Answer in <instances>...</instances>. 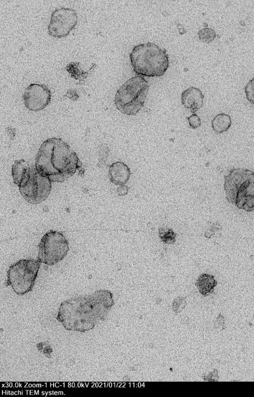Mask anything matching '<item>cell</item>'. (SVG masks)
Masks as SVG:
<instances>
[{
    "instance_id": "10",
    "label": "cell",
    "mask_w": 254,
    "mask_h": 397,
    "mask_svg": "<svg viewBox=\"0 0 254 397\" xmlns=\"http://www.w3.org/2000/svg\"><path fill=\"white\" fill-rule=\"evenodd\" d=\"M51 92L44 84L31 83L25 89L22 96L24 104L29 110L39 111L51 102Z\"/></svg>"
},
{
    "instance_id": "14",
    "label": "cell",
    "mask_w": 254,
    "mask_h": 397,
    "mask_svg": "<svg viewBox=\"0 0 254 397\" xmlns=\"http://www.w3.org/2000/svg\"><path fill=\"white\" fill-rule=\"evenodd\" d=\"M96 65V64L93 63L90 69L88 71L85 72L80 68L79 62H72L66 66L65 69L69 74L71 78L78 80V84H82L84 83L90 72L94 69Z\"/></svg>"
},
{
    "instance_id": "5",
    "label": "cell",
    "mask_w": 254,
    "mask_h": 397,
    "mask_svg": "<svg viewBox=\"0 0 254 397\" xmlns=\"http://www.w3.org/2000/svg\"><path fill=\"white\" fill-rule=\"evenodd\" d=\"M148 90V82L143 77L136 76L130 78L116 92V108L124 114L136 115L144 106Z\"/></svg>"
},
{
    "instance_id": "21",
    "label": "cell",
    "mask_w": 254,
    "mask_h": 397,
    "mask_svg": "<svg viewBox=\"0 0 254 397\" xmlns=\"http://www.w3.org/2000/svg\"><path fill=\"white\" fill-rule=\"evenodd\" d=\"M190 128L192 129H196L201 125L200 118L196 114H192L190 116L187 117Z\"/></svg>"
},
{
    "instance_id": "17",
    "label": "cell",
    "mask_w": 254,
    "mask_h": 397,
    "mask_svg": "<svg viewBox=\"0 0 254 397\" xmlns=\"http://www.w3.org/2000/svg\"><path fill=\"white\" fill-rule=\"evenodd\" d=\"M177 233L172 229L160 228L159 229V237L162 242L168 244H173L176 241Z\"/></svg>"
},
{
    "instance_id": "7",
    "label": "cell",
    "mask_w": 254,
    "mask_h": 397,
    "mask_svg": "<svg viewBox=\"0 0 254 397\" xmlns=\"http://www.w3.org/2000/svg\"><path fill=\"white\" fill-rule=\"evenodd\" d=\"M52 182L34 165L30 166L18 186L23 198L29 203L38 204L45 201L52 190Z\"/></svg>"
},
{
    "instance_id": "4",
    "label": "cell",
    "mask_w": 254,
    "mask_h": 397,
    "mask_svg": "<svg viewBox=\"0 0 254 397\" xmlns=\"http://www.w3.org/2000/svg\"><path fill=\"white\" fill-rule=\"evenodd\" d=\"M129 58L133 70L138 75L160 77L169 67V57L166 51L151 42L134 46Z\"/></svg>"
},
{
    "instance_id": "11",
    "label": "cell",
    "mask_w": 254,
    "mask_h": 397,
    "mask_svg": "<svg viewBox=\"0 0 254 397\" xmlns=\"http://www.w3.org/2000/svg\"><path fill=\"white\" fill-rule=\"evenodd\" d=\"M204 97L198 88L191 86L182 92L181 103L186 108L194 114L202 107Z\"/></svg>"
},
{
    "instance_id": "15",
    "label": "cell",
    "mask_w": 254,
    "mask_h": 397,
    "mask_svg": "<svg viewBox=\"0 0 254 397\" xmlns=\"http://www.w3.org/2000/svg\"><path fill=\"white\" fill-rule=\"evenodd\" d=\"M232 124L231 118L229 115L224 113L217 114L211 121V127L217 134H222L227 132Z\"/></svg>"
},
{
    "instance_id": "2",
    "label": "cell",
    "mask_w": 254,
    "mask_h": 397,
    "mask_svg": "<svg viewBox=\"0 0 254 397\" xmlns=\"http://www.w3.org/2000/svg\"><path fill=\"white\" fill-rule=\"evenodd\" d=\"M37 170L51 182H62L81 171L75 151L62 138H50L41 145L35 158Z\"/></svg>"
},
{
    "instance_id": "8",
    "label": "cell",
    "mask_w": 254,
    "mask_h": 397,
    "mask_svg": "<svg viewBox=\"0 0 254 397\" xmlns=\"http://www.w3.org/2000/svg\"><path fill=\"white\" fill-rule=\"evenodd\" d=\"M69 250V243L60 232L50 230L41 238L37 259L41 263L53 266L62 261Z\"/></svg>"
},
{
    "instance_id": "6",
    "label": "cell",
    "mask_w": 254,
    "mask_h": 397,
    "mask_svg": "<svg viewBox=\"0 0 254 397\" xmlns=\"http://www.w3.org/2000/svg\"><path fill=\"white\" fill-rule=\"evenodd\" d=\"M41 263L38 259H22L12 264L7 272L6 285L11 286L13 291L19 296L31 291Z\"/></svg>"
},
{
    "instance_id": "1",
    "label": "cell",
    "mask_w": 254,
    "mask_h": 397,
    "mask_svg": "<svg viewBox=\"0 0 254 397\" xmlns=\"http://www.w3.org/2000/svg\"><path fill=\"white\" fill-rule=\"evenodd\" d=\"M114 305L112 293L101 289L64 301L56 318L66 330L85 332L104 320Z\"/></svg>"
},
{
    "instance_id": "13",
    "label": "cell",
    "mask_w": 254,
    "mask_h": 397,
    "mask_svg": "<svg viewBox=\"0 0 254 397\" xmlns=\"http://www.w3.org/2000/svg\"><path fill=\"white\" fill-rule=\"evenodd\" d=\"M217 285V281L214 276L209 273H203L199 275L195 285L199 293L204 297L212 293Z\"/></svg>"
},
{
    "instance_id": "18",
    "label": "cell",
    "mask_w": 254,
    "mask_h": 397,
    "mask_svg": "<svg viewBox=\"0 0 254 397\" xmlns=\"http://www.w3.org/2000/svg\"><path fill=\"white\" fill-rule=\"evenodd\" d=\"M197 35L199 39L202 42L210 43L215 39L216 34L214 30L211 28H204L200 30Z\"/></svg>"
},
{
    "instance_id": "22",
    "label": "cell",
    "mask_w": 254,
    "mask_h": 397,
    "mask_svg": "<svg viewBox=\"0 0 254 397\" xmlns=\"http://www.w3.org/2000/svg\"><path fill=\"white\" fill-rule=\"evenodd\" d=\"M129 188L127 185H120L117 188V193L120 196H124L127 194Z\"/></svg>"
},
{
    "instance_id": "19",
    "label": "cell",
    "mask_w": 254,
    "mask_h": 397,
    "mask_svg": "<svg viewBox=\"0 0 254 397\" xmlns=\"http://www.w3.org/2000/svg\"><path fill=\"white\" fill-rule=\"evenodd\" d=\"M245 92L248 101L254 104V78L250 80L245 86Z\"/></svg>"
},
{
    "instance_id": "12",
    "label": "cell",
    "mask_w": 254,
    "mask_h": 397,
    "mask_svg": "<svg viewBox=\"0 0 254 397\" xmlns=\"http://www.w3.org/2000/svg\"><path fill=\"white\" fill-rule=\"evenodd\" d=\"M108 176L113 184L119 186L126 185L130 179L131 171L126 163L116 161L110 165Z\"/></svg>"
},
{
    "instance_id": "16",
    "label": "cell",
    "mask_w": 254,
    "mask_h": 397,
    "mask_svg": "<svg viewBox=\"0 0 254 397\" xmlns=\"http://www.w3.org/2000/svg\"><path fill=\"white\" fill-rule=\"evenodd\" d=\"M29 165L24 159L16 160L12 166L11 174L13 182L18 185L22 178L28 171Z\"/></svg>"
},
{
    "instance_id": "9",
    "label": "cell",
    "mask_w": 254,
    "mask_h": 397,
    "mask_svg": "<svg viewBox=\"0 0 254 397\" xmlns=\"http://www.w3.org/2000/svg\"><path fill=\"white\" fill-rule=\"evenodd\" d=\"M78 15L70 8H57L52 12L48 27L49 35L57 38L65 37L76 25Z\"/></svg>"
},
{
    "instance_id": "3",
    "label": "cell",
    "mask_w": 254,
    "mask_h": 397,
    "mask_svg": "<svg viewBox=\"0 0 254 397\" xmlns=\"http://www.w3.org/2000/svg\"><path fill=\"white\" fill-rule=\"evenodd\" d=\"M224 178L227 200L239 209L246 212L254 210V171L233 168Z\"/></svg>"
},
{
    "instance_id": "20",
    "label": "cell",
    "mask_w": 254,
    "mask_h": 397,
    "mask_svg": "<svg viewBox=\"0 0 254 397\" xmlns=\"http://www.w3.org/2000/svg\"><path fill=\"white\" fill-rule=\"evenodd\" d=\"M186 301L183 297L175 298L172 303V309L175 313L181 312L186 307Z\"/></svg>"
}]
</instances>
